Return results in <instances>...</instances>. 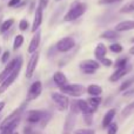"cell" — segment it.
Masks as SVG:
<instances>
[{"label": "cell", "mask_w": 134, "mask_h": 134, "mask_svg": "<svg viewBox=\"0 0 134 134\" xmlns=\"http://www.w3.org/2000/svg\"><path fill=\"white\" fill-rule=\"evenodd\" d=\"M40 38H41V33H40L39 31H37L35 34L33 35L32 40H31V42H30V46H28V48H27V52L30 54H33L34 52H37L38 47H39V45H40Z\"/></svg>", "instance_id": "4fadbf2b"}, {"label": "cell", "mask_w": 134, "mask_h": 134, "mask_svg": "<svg viewBox=\"0 0 134 134\" xmlns=\"http://www.w3.org/2000/svg\"><path fill=\"white\" fill-rule=\"evenodd\" d=\"M86 91H87V93L90 95H92V97H100V94L102 93V88L100 87L99 85H94V83L88 86Z\"/></svg>", "instance_id": "7402d4cb"}, {"label": "cell", "mask_w": 134, "mask_h": 134, "mask_svg": "<svg viewBox=\"0 0 134 134\" xmlns=\"http://www.w3.org/2000/svg\"><path fill=\"white\" fill-rule=\"evenodd\" d=\"M99 63L95 60H83L80 63V65H79V67H80V69L83 72V73L86 74H93L95 73V71H97L98 68H99Z\"/></svg>", "instance_id": "8fae6325"}, {"label": "cell", "mask_w": 134, "mask_h": 134, "mask_svg": "<svg viewBox=\"0 0 134 134\" xmlns=\"http://www.w3.org/2000/svg\"><path fill=\"white\" fill-rule=\"evenodd\" d=\"M121 13H130V12H134V0L130 1L128 4H126L122 8L120 9Z\"/></svg>", "instance_id": "83f0119b"}, {"label": "cell", "mask_w": 134, "mask_h": 134, "mask_svg": "<svg viewBox=\"0 0 134 134\" xmlns=\"http://www.w3.org/2000/svg\"><path fill=\"white\" fill-rule=\"evenodd\" d=\"M26 105H27V101L24 102V104H21L20 106L18 107V108H15L11 114H8V115H7L6 118H5L4 120L1 121V122H0V128L5 127V126H7L8 124H11V122H13V121L18 120V119H20L21 115H23V113L25 112Z\"/></svg>", "instance_id": "3957f363"}, {"label": "cell", "mask_w": 134, "mask_h": 134, "mask_svg": "<svg viewBox=\"0 0 134 134\" xmlns=\"http://www.w3.org/2000/svg\"><path fill=\"white\" fill-rule=\"evenodd\" d=\"M24 44V35L18 34L15 38H14V42H13V49L16 51L18 48H20Z\"/></svg>", "instance_id": "d4e9b609"}, {"label": "cell", "mask_w": 134, "mask_h": 134, "mask_svg": "<svg viewBox=\"0 0 134 134\" xmlns=\"http://www.w3.org/2000/svg\"><path fill=\"white\" fill-rule=\"evenodd\" d=\"M86 11V5L82 2H75L73 4V6L69 8V11L66 13V15L64 16L65 21H74L75 19L80 18Z\"/></svg>", "instance_id": "6da1fadb"}, {"label": "cell", "mask_w": 134, "mask_h": 134, "mask_svg": "<svg viewBox=\"0 0 134 134\" xmlns=\"http://www.w3.org/2000/svg\"><path fill=\"white\" fill-rule=\"evenodd\" d=\"M24 134H34V131H33L32 126H26L24 128Z\"/></svg>", "instance_id": "74e56055"}, {"label": "cell", "mask_w": 134, "mask_h": 134, "mask_svg": "<svg viewBox=\"0 0 134 134\" xmlns=\"http://www.w3.org/2000/svg\"><path fill=\"white\" fill-rule=\"evenodd\" d=\"M46 112L44 111H38V109H32V111L27 112V116H26V121L30 125H37L40 124L42 120V118L45 116Z\"/></svg>", "instance_id": "9c48e42d"}, {"label": "cell", "mask_w": 134, "mask_h": 134, "mask_svg": "<svg viewBox=\"0 0 134 134\" xmlns=\"http://www.w3.org/2000/svg\"><path fill=\"white\" fill-rule=\"evenodd\" d=\"M13 24H14V19H7V20H5L4 23L1 24V26H0V33L4 34L5 32H7V31L13 26Z\"/></svg>", "instance_id": "603a6c76"}, {"label": "cell", "mask_w": 134, "mask_h": 134, "mask_svg": "<svg viewBox=\"0 0 134 134\" xmlns=\"http://www.w3.org/2000/svg\"><path fill=\"white\" fill-rule=\"evenodd\" d=\"M121 0H99L100 5H109V4H114V2H120Z\"/></svg>", "instance_id": "d590c367"}, {"label": "cell", "mask_w": 134, "mask_h": 134, "mask_svg": "<svg viewBox=\"0 0 134 134\" xmlns=\"http://www.w3.org/2000/svg\"><path fill=\"white\" fill-rule=\"evenodd\" d=\"M60 92L65 95H71V97H80L85 92V87L82 85L78 83H67L66 86L60 88Z\"/></svg>", "instance_id": "277c9868"}, {"label": "cell", "mask_w": 134, "mask_h": 134, "mask_svg": "<svg viewBox=\"0 0 134 134\" xmlns=\"http://www.w3.org/2000/svg\"><path fill=\"white\" fill-rule=\"evenodd\" d=\"M109 48H111V51L114 52V53H120V52H122V46H121L120 44H113L109 46Z\"/></svg>", "instance_id": "4dcf8cb0"}, {"label": "cell", "mask_w": 134, "mask_h": 134, "mask_svg": "<svg viewBox=\"0 0 134 134\" xmlns=\"http://www.w3.org/2000/svg\"><path fill=\"white\" fill-rule=\"evenodd\" d=\"M76 106H78V108H79V111L80 112H82L83 114H92L93 112V109L90 107V105H88V102L87 101H85V100H76Z\"/></svg>", "instance_id": "ffe728a7"}, {"label": "cell", "mask_w": 134, "mask_h": 134, "mask_svg": "<svg viewBox=\"0 0 134 134\" xmlns=\"http://www.w3.org/2000/svg\"><path fill=\"white\" fill-rule=\"evenodd\" d=\"M21 0H9L8 1V7H15L20 4Z\"/></svg>", "instance_id": "f35d334b"}, {"label": "cell", "mask_w": 134, "mask_h": 134, "mask_svg": "<svg viewBox=\"0 0 134 134\" xmlns=\"http://www.w3.org/2000/svg\"><path fill=\"white\" fill-rule=\"evenodd\" d=\"M85 115V122L87 125H91L92 124V114H83Z\"/></svg>", "instance_id": "ab89813d"}, {"label": "cell", "mask_w": 134, "mask_h": 134, "mask_svg": "<svg viewBox=\"0 0 134 134\" xmlns=\"http://www.w3.org/2000/svg\"><path fill=\"white\" fill-rule=\"evenodd\" d=\"M74 46H75V41H74V39L71 37L63 38V39H60L57 42V49H58L59 52H68V51H71Z\"/></svg>", "instance_id": "30bf717a"}, {"label": "cell", "mask_w": 134, "mask_h": 134, "mask_svg": "<svg viewBox=\"0 0 134 134\" xmlns=\"http://www.w3.org/2000/svg\"><path fill=\"white\" fill-rule=\"evenodd\" d=\"M130 69H131V66H126V67H122V68H116V71L111 75L109 80H111L112 82H115V81H118L119 79H121L122 76H125L126 74L130 72Z\"/></svg>", "instance_id": "9a60e30c"}, {"label": "cell", "mask_w": 134, "mask_h": 134, "mask_svg": "<svg viewBox=\"0 0 134 134\" xmlns=\"http://www.w3.org/2000/svg\"><path fill=\"white\" fill-rule=\"evenodd\" d=\"M5 106H6V102H5V101H0V113H1V111L4 109Z\"/></svg>", "instance_id": "b9f144b4"}, {"label": "cell", "mask_w": 134, "mask_h": 134, "mask_svg": "<svg viewBox=\"0 0 134 134\" xmlns=\"http://www.w3.org/2000/svg\"><path fill=\"white\" fill-rule=\"evenodd\" d=\"M47 5H48V0H39V6L41 7L42 9L46 8Z\"/></svg>", "instance_id": "60d3db41"}, {"label": "cell", "mask_w": 134, "mask_h": 134, "mask_svg": "<svg viewBox=\"0 0 134 134\" xmlns=\"http://www.w3.org/2000/svg\"><path fill=\"white\" fill-rule=\"evenodd\" d=\"M115 113H116V112H115V109H114V108L107 111V113L105 114L104 119H102V127L107 128L109 125H111L112 121H113V119H114V116H115Z\"/></svg>", "instance_id": "ac0fdd59"}, {"label": "cell", "mask_w": 134, "mask_h": 134, "mask_svg": "<svg viewBox=\"0 0 134 134\" xmlns=\"http://www.w3.org/2000/svg\"><path fill=\"white\" fill-rule=\"evenodd\" d=\"M131 30H134V20L121 21L115 26L116 32H125V31H131Z\"/></svg>", "instance_id": "e0dca14e"}, {"label": "cell", "mask_w": 134, "mask_h": 134, "mask_svg": "<svg viewBox=\"0 0 134 134\" xmlns=\"http://www.w3.org/2000/svg\"><path fill=\"white\" fill-rule=\"evenodd\" d=\"M19 124H20V119H18V120L8 124L7 126L0 128V134H12L13 132H15V128L19 126Z\"/></svg>", "instance_id": "d6986e66"}, {"label": "cell", "mask_w": 134, "mask_h": 134, "mask_svg": "<svg viewBox=\"0 0 134 134\" xmlns=\"http://www.w3.org/2000/svg\"><path fill=\"white\" fill-rule=\"evenodd\" d=\"M42 92V83L40 81H34L32 85L30 86L28 88V92H27V99L26 101H32V100H35L37 98L40 97Z\"/></svg>", "instance_id": "8992f818"}, {"label": "cell", "mask_w": 134, "mask_h": 134, "mask_svg": "<svg viewBox=\"0 0 134 134\" xmlns=\"http://www.w3.org/2000/svg\"><path fill=\"white\" fill-rule=\"evenodd\" d=\"M76 114L73 112H69V114L67 115L65 124H64V130H63V134H71L72 131L74 128L75 125V120H76Z\"/></svg>", "instance_id": "7c38bea8"}, {"label": "cell", "mask_w": 134, "mask_h": 134, "mask_svg": "<svg viewBox=\"0 0 134 134\" xmlns=\"http://www.w3.org/2000/svg\"><path fill=\"white\" fill-rule=\"evenodd\" d=\"M57 1H60V0H57Z\"/></svg>", "instance_id": "f6af8a7d"}, {"label": "cell", "mask_w": 134, "mask_h": 134, "mask_svg": "<svg viewBox=\"0 0 134 134\" xmlns=\"http://www.w3.org/2000/svg\"><path fill=\"white\" fill-rule=\"evenodd\" d=\"M73 134H95V131L93 128H79L74 131Z\"/></svg>", "instance_id": "f1b7e54d"}, {"label": "cell", "mask_w": 134, "mask_h": 134, "mask_svg": "<svg viewBox=\"0 0 134 134\" xmlns=\"http://www.w3.org/2000/svg\"><path fill=\"white\" fill-rule=\"evenodd\" d=\"M21 67H23V61H21V63L15 67V69H14V71L12 72V73L9 74V75L7 76L1 83H0V94H2L4 92H6V91L8 90V87H11L12 83L16 80V78L19 76V73H20V71H21Z\"/></svg>", "instance_id": "7a4b0ae2"}, {"label": "cell", "mask_w": 134, "mask_h": 134, "mask_svg": "<svg viewBox=\"0 0 134 134\" xmlns=\"http://www.w3.org/2000/svg\"><path fill=\"white\" fill-rule=\"evenodd\" d=\"M130 53H131V54H133V55H134V46H132V47L130 48Z\"/></svg>", "instance_id": "7bdbcfd3"}, {"label": "cell", "mask_w": 134, "mask_h": 134, "mask_svg": "<svg viewBox=\"0 0 134 134\" xmlns=\"http://www.w3.org/2000/svg\"><path fill=\"white\" fill-rule=\"evenodd\" d=\"M52 100L55 102V105L58 106V108L60 111H67L69 107V99L67 98V95L63 94V93L53 92L51 94Z\"/></svg>", "instance_id": "5b68a950"}, {"label": "cell", "mask_w": 134, "mask_h": 134, "mask_svg": "<svg viewBox=\"0 0 134 134\" xmlns=\"http://www.w3.org/2000/svg\"><path fill=\"white\" fill-rule=\"evenodd\" d=\"M9 57H11V53H9V51H5L4 53H2V55H1V63L2 64H7V63H8Z\"/></svg>", "instance_id": "836d02e7"}, {"label": "cell", "mask_w": 134, "mask_h": 134, "mask_svg": "<svg viewBox=\"0 0 134 134\" xmlns=\"http://www.w3.org/2000/svg\"><path fill=\"white\" fill-rule=\"evenodd\" d=\"M133 109H134V101L131 102L128 106H126L125 108L122 109V112H121V116H122V118H127V116L133 112Z\"/></svg>", "instance_id": "4316f807"}, {"label": "cell", "mask_w": 134, "mask_h": 134, "mask_svg": "<svg viewBox=\"0 0 134 134\" xmlns=\"http://www.w3.org/2000/svg\"><path fill=\"white\" fill-rule=\"evenodd\" d=\"M42 23V8L40 6L37 7L35 9V14H34V20H33V25H32V32H37L39 30L40 25Z\"/></svg>", "instance_id": "5bb4252c"}, {"label": "cell", "mask_w": 134, "mask_h": 134, "mask_svg": "<svg viewBox=\"0 0 134 134\" xmlns=\"http://www.w3.org/2000/svg\"><path fill=\"white\" fill-rule=\"evenodd\" d=\"M118 130H119L118 125L114 124V122H112L111 125L107 127V134H116L118 133Z\"/></svg>", "instance_id": "f546056e"}, {"label": "cell", "mask_w": 134, "mask_h": 134, "mask_svg": "<svg viewBox=\"0 0 134 134\" xmlns=\"http://www.w3.org/2000/svg\"><path fill=\"white\" fill-rule=\"evenodd\" d=\"M38 63H39V52H34V53L31 55L30 60H28L27 64V68H26V78L31 79L33 76L35 72V68L38 66Z\"/></svg>", "instance_id": "ba28073f"}, {"label": "cell", "mask_w": 134, "mask_h": 134, "mask_svg": "<svg viewBox=\"0 0 134 134\" xmlns=\"http://www.w3.org/2000/svg\"><path fill=\"white\" fill-rule=\"evenodd\" d=\"M12 134H19V133H16V132H13V133H12Z\"/></svg>", "instance_id": "ee69618b"}, {"label": "cell", "mask_w": 134, "mask_h": 134, "mask_svg": "<svg viewBox=\"0 0 134 134\" xmlns=\"http://www.w3.org/2000/svg\"><path fill=\"white\" fill-rule=\"evenodd\" d=\"M106 52H107L106 46H105L102 42H100V44L97 45V47H95V49H94V55H95V58H97L98 60L100 61L101 59L105 58V55H106Z\"/></svg>", "instance_id": "44dd1931"}, {"label": "cell", "mask_w": 134, "mask_h": 134, "mask_svg": "<svg viewBox=\"0 0 134 134\" xmlns=\"http://www.w3.org/2000/svg\"><path fill=\"white\" fill-rule=\"evenodd\" d=\"M132 82H134V78H133V79H130V80H127V81H125V82H124L122 85L120 86V91H125V90H127V88L130 87L131 85H132Z\"/></svg>", "instance_id": "e575fe53"}, {"label": "cell", "mask_w": 134, "mask_h": 134, "mask_svg": "<svg viewBox=\"0 0 134 134\" xmlns=\"http://www.w3.org/2000/svg\"><path fill=\"white\" fill-rule=\"evenodd\" d=\"M126 66H127V59L126 58H122V59L116 60V63H115L116 68H122V67H126Z\"/></svg>", "instance_id": "1f68e13d"}, {"label": "cell", "mask_w": 134, "mask_h": 134, "mask_svg": "<svg viewBox=\"0 0 134 134\" xmlns=\"http://www.w3.org/2000/svg\"><path fill=\"white\" fill-rule=\"evenodd\" d=\"M53 80H54V82H55V85L60 88L68 83V80H67L66 75L63 73V72H55L53 75Z\"/></svg>", "instance_id": "2e32d148"}, {"label": "cell", "mask_w": 134, "mask_h": 134, "mask_svg": "<svg viewBox=\"0 0 134 134\" xmlns=\"http://www.w3.org/2000/svg\"><path fill=\"white\" fill-rule=\"evenodd\" d=\"M21 61H23V58H21V57H16V58H14L13 60L9 61L8 65H6L5 69L1 72V73H0V83H1L2 81H4L5 79H6L7 76H8L9 74L14 71V69H15V67L18 66Z\"/></svg>", "instance_id": "52a82bcc"}, {"label": "cell", "mask_w": 134, "mask_h": 134, "mask_svg": "<svg viewBox=\"0 0 134 134\" xmlns=\"http://www.w3.org/2000/svg\"><path fill=\"white\" fill-rule=\"evenodd\" d=\"M100 63H101L104 66H106V67L112 66V64H113V63H112V60H111V59H107V58L101 59V60H100Z\"/></svg>", "instance_id": "8d00e7d4"}, {"label": "cell", "mask_w": 134, "mask_h": 134, "mask_svg": "<svg viewBox=\"0 0 134 134\" xmlns=\"http://www.w3.org/2000/svg\"><path fill=\"white\" fill-rule=\"evenodd\" d=\"M28 27H30V24H28V21L26 20V19H23V20L19 23V28H20V31H26Z\"/></svg>", "instance_id": "d6a6232c"}, {"label": "cell", "mask_w": 134, "mask_h": 134, "mask_svg": "<svg viewBox=\"0 0 134 134\" xmlns=\"http://www.w3.org/2000/svg\"><path fill=\"white\" fill-rule=\"evenodd\" d=\"M88 105H90V107L93 109V111H95V109L99 107L100 102H101V98L100 97H92L88 99Z\"/></svg>", "instance_id": "cb8c5ba5"}, {"label": "cell", "mask_w": 134, "mask_h": 134, "mask_svg": "<svg viewBox=\"0 0 134 134\" xmlns=\"http://www.w3.org/2000/svg\"><path fill=\"white\" fill-rule=\"evenodd\" d=\"M101 38H104V39H115V38H118V32L116 31H106V32H104L101 35H100Z\"/></svg>", "instance_id": "484cf974"}]
</instances>
